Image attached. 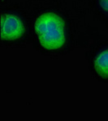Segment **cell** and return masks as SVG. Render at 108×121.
<instances>
[{
	"mask_svg": "<svg viewBox=\"0 0 108 121\" xmlns=\"http://www.w3.org/2000/svg\"><path fill=\"white\" fill-rule=\"evenodd\" d=\"M38 39L41 45L46 49H58L64 46L66 42L65 30H59L53 33L39 35Z\"/></svg>",
	"mask_w": 108,
	"mask_h": 121,
	"instance_id": "3957f363",
	"label": "cell"
},
{
	"mask_svg": "<svg viewBox=\"0 0 108 121\" xmlns=\"http://www.w3.org/2000/svg\"><path fill=\"white\" fill-rule=\"evenodd\" d=\"M25 32V27L21 19L15 15L6 14L1 18V38L3 40H15Z\"/></svg>",
	"mask_w": 108,
	"mask_h": 121,
	"instance_id": "6da1fadb",
	"label": "cell"
},
{
	"mask_svg": "<svg viewBox=\"0 0 108 121\" xmlns=\"http://www.w3.org/2000/svg\"><path fill=\"white\" fill-rule=\"evenodd\" d=\"M93 66L97 74L103 79H108V49L103 50L94 59Z\"/></svg>",
	"mask_w": 108,
	"mask_h": 121,
	"instance_id": "277c9868",
	"label": "cell"
},
{
	"mask_svg": "<svg viewBox=\"0 0 108 121\" xmlns=\"http://www.w3.org/2000/svg\"><path fill=\"white\" fill-rule=\"evenodd\" d=\"M99 3L104 11H108V0H99Z\"/></svg>",
	"mask_w": 108,
	"mask_h": 121,
	"instance_id": "5b68a950",
	"label": "cell"
},
{
	"mask_svg": "<svg viewBox=\"0 0 108 121\" xmlns=\"http://www.w3.org/2000/svg\"><path fill=\"white\" fill-rule=\"evenodd\" d=\"M37 36L53 33L59 30H65V23L59 15L54 12H46L41 15L34 23Z\"/></svg>",
	"mask_w": 108,
	"mask_h": 121,
	"instance_id": "7a4b0ae2",
	"label": "cell"
}]
</instances>
